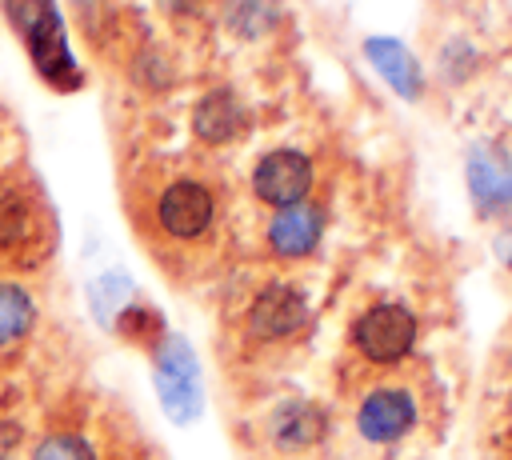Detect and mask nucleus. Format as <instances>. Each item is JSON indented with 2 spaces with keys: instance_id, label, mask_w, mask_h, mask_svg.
I'll return each instance as SVG.
<instances>
[{
  "instance_id": "f257e3e1",
  "label": "nucleus",
  "mask_w": 512,
  "mask_h": 460,
  "mask_svg": "<svg viewBox=\"0 0 512 460\" xmlns=\"http://www.w3.org/2000/svg\"><path fill=\"white\" fill-rule=\"evenodd\" d=\"M8 4V16H12V28L24 36L28 52L36 56L40 72L60 84V88H72L80 80V72L72 68L68 60V44H64V28H60V16L52 8V0H4Z\"/></svg>"
},
{
  "instance_id": "f03ea898",
  "label": "nucleus",
  "mask_w": 512,
  "mask_h": 460,
  "mask_svg": "<svg viewBox=\"0 0 512 460\" xmlns=\"http://www.w3.org/2000/svg\"><path fill=\"white\" fill-rule=\"evenodd\" d=\"M352 340H356V348H360L368 360L388 364V360H400V356L416 344V320H412V312L400 308V304H376V308H368V312L356 320Z\"/></svg>"
},
{
  "instance_id": "7ed1b4c3",
  "label": "nucleus",
  "mask_w": 512,
  "mask_h": 460,
  "mask_svg": "<svg viewBox=\"0 0 512 460\" xmlns=\"http://www.w3.org/2000/svg\"><path fill=\"white\" fill-rule=\"evenodd\" d=\"M212 192L200 184V180H176L160 192L156 200V220L168 236H180V240H192L200 236L208 224H212Z\"/></svg>"
},
{
  "instance_id": "20e7f679",
  "label": "nucleus",
  "mask_w": 512,
  "mask_h": 460,
  "mask_svg": "<svg viewBox=\"0 0 512 460\" xmlns=\"http://www.w3.org/2000/svg\"><path fill=\"white\" fill-rule=\"evenodd\" d=\"M308 184H312V164H308L300 152H292V148L268 152V156L256 164V172H252L256 196L268 200V204H280V208L300 204L304 192H308Z\"/></svg>"
},
{
  "instance_id": "39448f33",
  "label": "nucleus",
  "mask_w": 512,
  "mask_h": 460,
  "mask_svg": "<svg viewBox=\"0 0 512 460\" xmlns=\"http://www.w3.org/2000/svg\"><path fill=\"white\" fill-rule=\"evenodd\" d=\"M156 384L172 416H192L200 404V384H196V360L184 348V340H168V348L156 360Z\"/></svg>"
},
{
  "instance_id": "423d86ee",
  "label": "nucleus",
  "mask_w": 512,
  "mask_h": 460,
  "mask_svg": "<svg viewBox=\"0 0 512 460\" xmlns=\"http://www.w3.org/2000/svg\"><path fill=\"white\" fill-rule=\"evenodd\" d=\"M308 320V304L296 288H284V284H272L256 296V304L248 308V324L256 336L264 340H276V336H288L296 332L300 324Z\"/></svg>"
},
{
  "instance_id": "0eeeda50",
  "label": "nucleus",
  "mask_w": 512,
  "mask_h": 460,
  "mask_svg": "<svg viewBox=\"0 0 512 460\" xmlns=\"http://www.w3.org/2000/svg\"><path fill=\"white\" fill-rule=\"evenodd\" d=\"M412 416H416V408H412V396H408V392L380 388V392H372V396L360 404L356 424H360V432H364L368 440L384 444V440L404 436V432L412 428Z\"/></svg>"
},
{
  "instance_id": "6e6552de",
  "label": "nucleus",
  "mask_w": 512,
  "mask_h": 460,
  "mask_svg": "<svg viewBox=\"0 0 512 460\" xmlns=\"http://www.w3.org/2000/svg\"><path fill=\"white\" fill-rule=\"evenodd\" d=\"M316 240H320V212L312 204H288V208H280L272 216L268 244L280 256H304Z\"/></svg>"
},
{
  "instance_id": "1a4fd4ad",
  "label": "nucleus",
  "mask_w": 512,
  "mask_h": 460,
  "mask_svg": "<svg viewBox=\"0 0 512 460\" xmlns=\"http://www.w3.org/2000/svg\"><path fill=\"white\" fill-rule=\"evenodd\" d=\"M468 180H472V196L484 208H504L512 200V164L496 148H476L472 152Z\"/></svg>"
},
{
  "instance_id": "9d476101",
  "label": "nucleus",
  "mask_w": 512,
  "mask_h": 460,
  "mask_svg": "<svg viewBox=\"0 0 512 460\" xmlns=\"http://www.w3.org/2000/svg\"><path fill=\"white\" fill-rule=\"evenodd\" d=\"M364 52L372 56V64L384 72V80L396 88V92H404V96H416L420 92V68H416V60L408 56V48H400L396 40H368L364 44Z\"/></svg>"
},
{
  "instance_id": "9b49d317",
  "label": "nucleus",
  "mask_w": 512,
  "mask_h": 460,
  "mask_svg": "<svg viewBox=\"0 0 512 460\" xmlns=\"http://www.w3.org/2000/svg\"><path fill=\"white\" fill-rule=\"evenodd\" d=\"M236 128H240V108H236V100L228 92H212V96L200 100V108H196V132L204 140H228Z\"/></svg>"
},
{
  "instance_id": "f8f14e48",
  "label": "nucleus",
  "mask_w": 512,
  "mask_h": 460,
  "mask_svg": "<svg viewBox=\"0 0 512 460\" xmlns=\"http://www.w3.org/2000/svg\"><path fill=\"white\" fill-rule=\"evenodd\" d=\"M32 324V300L16 284H0V344L24 336Z\"/></svg>"
},
{
  "instance_id": "ddd939ff",
  "label": "nucleus",
  "mask_w": 512,
  "mask_h": 460,
  "mask_svg": "<svg viewBox=\"0 0 512 460\" xmlns=\"http://www.w3.org/2000/svg\"><path fill=\"white\" fill-rule=\"evenodd\" d=\"M276 20V4L272 0H232L228 4V24L236 32H264Z\"/></svg>"
},
{
  "instance_id": "4468645a",
  "label": "nucleus",
  "mask_w": 512,
  "mask_h": 460,
  "mask_svg": "<svg viewBox=\"0 0 512 460\" xmlns=\"http://www.w3.org/2000/svg\"><path fill=\"white\" fill-rule=\"evenodd\" d=\"M320 416L312 412V408H292V412H284L280 416V424H276V432H280V440L284 444H304V440H316L320 436Z\"/></svg>"
},
{
  "instance_id": "2eb2a0df",
  "label": "nucleus",
  "mask_w": 512,
  "mask_h": 460,
  "mask_svg": "<svg viewBox=\"0 0 512 460\" xmlns=\"http://www.w3.org/2000/svg\"><path fill=\"white\" fill-rule=\"evenodd\" d=\"M36 460H92V448L80 436H52L36 448Z\"/></svg>"
}]
</instances>
